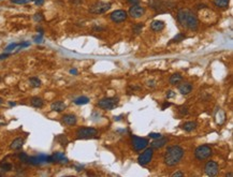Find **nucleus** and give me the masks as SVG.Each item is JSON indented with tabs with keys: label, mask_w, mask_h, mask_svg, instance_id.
Returning a JSON list of instances; mask_svg holds the SVG:
<instances>
[{
	"label": "nucleus",
	"mask_w": 233,
	"mask_h": 177,
	"mask_svg": "<svg viewBox=\"0 0 233 177\" xmlns=\"http://www.w3.org/2000/svg\"><path fill=\"white\" fill-rule=\"evenodd\" d=\"M175 96V93L174 91H172V90H169L168 93H166V98H173Z\"/></svg>",
	"instance_id": "37"
},
{
	"label": "nucleus",
	"mask_w": 233,
	"mask_h": 177,
	"mask_svg": "<svg viewBox=\"0 0 233 177\" xmlns=\"http://www.w3.org/2000/svg\"><path fill=\"white\" fill-rule=\"evenodd\" d=\"M205 7H206V5H205V4H198L197 5V9H201V8H205Z\"/></svg>",
	"instance_id": "44"
},
{
	"label": "nucleus",
	"mask_w": 233,
	"mask_h": 177,
	"mask_svg": "<svg viewBox=\"0 0 233 177\" xmlns=\"http://www.w3.org/2000/svg\"><path fill=\"white\" fill-rule=\"evenodd\" d=\"M127 2L131 5H136V4H139V3H140V0H127Z\"/></svg>",
	"instance_id": "35"
},
{
	"label": "nucleus",
	"mask_w": 233,
	"mask_h": 177,
	"mask_svg": "<svg viewBox=\"0 0 233 177\" xmlns=\"http://www.w3.org/2000/svg\"><path fill=\"white\" fill-rule=\"evenodd\" d=\"M23 145H24V139L17 137V139H15L12 143H11L10 148L12 149V150H18V149H21L22 147H23Z\"/></svg>",
	"instance_id": "17"
},
{
	"label": "nucleus",
	"mask_w": 233,
	"mask_h": 177,
	"mask_svg": "<svg viewBox=\"0 0 233 177\" xmlns=\"http://www.w3.org/2000/svg\"><path fill=\"white\" fill-rule=\"evenodd\" d=\"M9 105H10V106H15L16 103L15 102H9Z\"/></svg>",
	"instance_id": "45"
},
{
	"label": "nucleus",
	"mask_w": 233,
	"mask_h": 177,
	"mask_svg": "<svg viewBox=\"0 0 233 177\" xmlns=\"http://www.w3.org/2000/svg\"><path fill=\"white\" fill-rule=\"evenodd\" d=\"M184 149L181 146H170L168 147V149L164 152L163 156V161L168 167H174L177 163H179V161L183 159L184 157Z\"/></svg>",
	"instance_id": "2"
},
{
	"label": "nucleus",
	"mask_w": 233,
	"mask_h": 177,
	"mask_svg": "<svg viewBox=\"0 0 233 177\" xmlns=\"http://www.w3.org/2000/svg\"><path fill=\"white\" fill-rule=\"evenodd\" d=\"M18 158H19V160H21L22 162H24V163H27V162H28V158H29V157L27 156V154H25V152H21V154L18 155Z\"/></svg>",
	"instance_id": "30"
},
{
	"label": "nucleus",
	"mask_w": 233,
	"mask_h": 177,
	"mask_svg": "<svg viewBox=\"0 0 233 177\" xmlns=\"http://www.w3.org/2000/svg\"><path fill=\"white\" fill-rule=\"evenodd\" d=\"M127 17H128V13L126 12L125 10H116L110 14L111 21H112L113 23H116V24L125 22L126 19H127Z\"/></svg>",
	"instance_id": "8"
},
{
	"label": "nucleus",
	"mask_w": 233,
	"mask_h": 177,
	"mask_svg": "<svg viewBox=\"0 0 233 177\" xmlns=\"http://www.w3.org/2000/svg\"><path fill=\"white\" fill-rule=\"evenodd\" d=\"M230 0H214V4L217 7V8H226L228 7Z\"/></svg>",
	"instance_id": "23"
},
{
	"label": "nucleus",
	"mask_w": 233,
	"mask_h": 177,
	"mask_svg": "<svg viewBox=\"0 0 233 177\" xmlns=\"http://www.w3.org/2000/svg\"><path fill=\"white\" fill-rule=\"evenodd\" d=\"M1 81H2V78H1V76H0V82H1Z\"/></svg>",
	"instance_id": "48"
},
{
	"label": "nucleus",
	"mask_w": 233,
	"mask_h": 177,
	"mask_svg": "<svg viewBox=\"0 0 233 177\" xmlns=\"http://www.w3.org/2000/svg\"><path fill=\"white\" fill-rule=\"evenodd\" d=\"M30 104L33 106V108H43V105H44V101H43V99H41L40 97H32L30 100Z\"/></svg>",
	"instance_id": "18"
},
{
	"label": "nucleus",
	"mask_w": 233,
	"mask_h": 177,
	"mask_svg": "<svg viewBox=\"0 0 233 177\" xmlns=\"http://www.w3.org/2000/svg\"><path fill=\"white\" fill-rule=\"evenodd\" d=\"M33 40L36 43H42L43 42V34H38V36L33 37Z\"/></svg>",
	"instance_id": "32"
},
{
	"label": "nucleus",
	"mask_w": 233,
	"mask_h": 177,
	"mask_svg": "<svg viewBox=\"0 0 233 177\" xmlns=\"http://www.w3.org/2000/svg\"><path fill=\"white\" fill-rule=\"evenodd\" d=\"M169 106H171V103H170V102H164L161 108H162V110H166V108H169Z\"/></svg>",
	"instance_id": "40"
},
{
	"label": "nucleus",
	"mask_w": 233,
	"mask_h": 177,
	"mask_svg": "<svg viewBox=\"0 0 233 177\" xmlns=\"http://www.w3.org/2000/svg\"><path fill=\"white\" fill-rule=\"evenodd\" d=\"M9 56H10V54H9V53H5V54H1V55H0V60H2V59L8 58Z\"/></svg>",
	"instance_id": "39"
},
{
	"label": "nucleus",
	"mask_w": 233,
	"mask_h": 177,
	"mask_svg": "<svg viewBox=\"0 0 233 177\" xmlns=\"http://www.w3.org/2000/svg\"><path fill=\"white\" fill-rule=\"evenodd\" d=\"M153 155H154V149L153 148H147L144 150V152H142L138 158L139 164L141 165H146L148 164L149 162L153 159Z\"/></svg>",
	"instance_id": "9"
},
{
	"label": "nucleus",
	"mask_w": 233,
	"mask_h": 177,
	"mask_svg": "<svg viewBox=\"0 0 233 177\" xmlns=\"http://www.w3.org/2000/svg\"><path fill=\"white\" fill-rule=\"evenodd\" d=\"M164 27H166V24H164V22L163 21H159V19L151 22V29L153 31H155V32H159V31L163 30Z\"/></svg>",
	"instance_id": "14"
},
{
	"label": "nucleus",
	"mask_w": 233,
	"mask_h": 177,
	"mask_svg": "<svg viewBox=\"0 0 233 177\" xmlns=\"http://www.w3.org/2000/svg\"><path fill=\"white\" fill-rule=\"evenodd\" d=\"M111 9V3L109 2H103V1H99L96 2L95 4H92L89 8V12L92 14H102L109 11Z\"/></svg>",
	"instance_id": "6"
},
{
	"label": "nucleus",
	"mask_w": 233,
	"mask_h": 177,
	"mask_svg": "<svg viewBox=\"0 0 233 177\" xmlns=\"http://www.w3.org/2000/svg\"><path fill=\"white\" fill-rule=\"evenodd\" d=\"M198 127V123L196 121H187V122H185L184 125L182 126V128L184 129L186 132H191V131L196 130Z\"/></svg>",
	"instance_id": "19"
},
{
	"label": "nucleus",
	"mask_w": 233,
	"mask_h": 177,
	"mask_svg": "<svg viewBox=\"0 0 233 177\" xmlns=\"http://www.w3.org/2000/svg\"><path fill=\"white\" fill-rule=\"evenodd\" d=\"M31 1L32 0H11V2L14 3V4H27Z\"/></svg>",
	"instance_id": "31"
},
{
	"label": "nucleus",
	"mask_w": 233,
	"mask_h": 177,
	"mask_svg": "<svg viewBox=\"0 0 233 177\" xmlns=\"http://www.w3.org/2000/svg\"><path fill=\"white\" fill-rule=\"evenodd\" d=\"M98 134V130L92 127H82L77 129L76 137L77 139H90Z\"/></svg>",
	"instance_id": "4"
},
{
	"label": "nucleus",
	"mask_w": 233,
	"mask_h": 177,
	"mask_svg": "<svg viewBox=\"0 0 233 177\" xmlns=\"http://www.w3.org/2000/svg\"><path fill=\"white\" fill-rule=\"evenodd\" d=\"M145 13V8L141 7L140 4H136V5H131V8L129 9L128 14L131 16L132 18H140L144 15Z\"/></svg>",
	"instance_id": "11"
},
{
	"label": "nucleus",
	"mask_w": 233,
	"mask_h": 177,
	"mask_svg": "<svg viewBox=\"0 0 233 177\" xmlns=\"http://www.w3.org/2000/svg\"><path fill=\"white\" fill-rule=\"evenodd\" d=\"M2 102H3V101H2V99H1V98H0V105H1V104H2Z\"/></svg>",
	"instance_id": "47"
},
{
	"label": "nucleus",
	"mask_w": 233,
	"mask_h": 177,
	"mask_svg": "<svg viewBox=\"0 0 233 177\" xmlns=\"http://www.w3.org/2000/svg\"><path fill=\"white\" fill-rule=\"evenodd\" d=\"M13 167L11 163H8V162H1L0 163V170H2L3 172H10L12 171Z\"/></svg>",
	"instance_id": "25"
},
{
	"label": "nucleus",
	"mask_w": 233,
	"mask_h": 177,
	"mask_svg": "<svg viewBox=\"0 0 233 177\" xmlns=\"http://www.w3.org/2000/svg\"><path fill=\"white\" fill-rule=\"evenodd\" d=\"M66 108H67V105L62 102V101H55V102L52 103V105H51L52 111L57 112V113H60V112L64 111Z\"/></svg>",
	"instance_id": "15"
},
{
	"label": "nucleus",
	"mask_w": 233,
	"mask_h": 177,
	"mask_svg": "<svg viewBox=\"0 0 233 177\" xmlns=\"http://www.w3.org/2000/svg\"><path fill=\"white\" fill-rule=\"evenodd\" d=\"M61 120L67 126H74L75 123L77 122V118L73 114H66V115L62 116Z\"/></svg>",
	"instance_id": "12"
},
{
	"label": "nucleus",
	"mask_w": 233,
	"mask_h": 177,
	"mask_svg": "<svg viewBox=\"0 0 233 177\" xmlns=\"http://www.w3.org/2000/svg\"><path fill=\"white\" fill-rule=\"evenodd\" d=\"M178 90L182 95L187 96L192 91V85L190 83H184V84H182L178 87Z\"/></svg>",
	"instance_id": "16"
},
{
	"label": "nucleus",
	"mask_w": 233,
	"mask_h": 177,
	"mask_svg": "<svg viewBox=\"0 0 233 177\" xmlns=\"http://www.w3.org/2000/svg\"><path fill=\"white\" fill-rule=\"evenodd\" d=\"M183 81V76L179 73H175V74L171 75V77H170V84L171 85H176L178 84V83H181Z\"/></svg>",
	"instance_id": "21"
},
{
	"label": "nucleus",
	"mask_w": 233,
	"mask_h": 177,
	"mask_svg": "<svg viewBox=\"0 0 233 177\" xmlns=\"http://www.w3.org/2000/svg\"><path fill=\"white\" fill-rule=\"evenodd\" d=\"M144 25L142 23L140 24H136V25L133 26V28H132V32L133 34H139L140 32L142 31V29H143Z\"/></svg>",
	"instance_id": "26"
},
{
	"label": "nucleus",
	"mask_w": 233,
	"mask_h": 177,
	"mask_svg": "<svg viewBox=\"0 0 233 177\" xmlns=\"http://www.w3.org/2000/svg\"><path fill=\"white\" fill-rule=\"evenodd\" d=\"M186 38V36H185L184 34H177L176 36L174 37V38L171 40V43H176V42H181L183 41L184 39Z\"/></svg>",
	"instance_id": "27"
},
{
	"label": "nucleus",
	"mask_w": 233,
	"mask_h": 177,
	"mask_svg": "<svg viewBox=\"0 0 233 177\" xmlns=\"http://www.w3.org/2000/svg\"><path fill=\"white\" fill-rule=\"evenodd\" d=\"M29 84H30L31 87L38 88L41 86V81L39 80L38 77H30V78H29Z\"/></svg>",
	"instance_id": "24"
},
{
	"label": "nucleus",
	"mask_w": 233,
	"mask_h": 177,
	"mask_svg": "<svg viewBox=\"0 0 233 177\" xmlns=\"http://www.w3.org/2000/svg\"><path fill=\"white\" fill-rule=\"evenodd\" d=\"M213 152L208 145H200L196 148L195 150V157L198 160H205L212 156Z\"/></svg>",
	"instance_id": "5"
},
{
	"label": "nucleus",
	"mask_w": 233,
	"mask_h": 177,
	"mask_svg": "<svg viewBox=\"0 0 233 177\" xmlns=\"http://www.w3.org/2000/svg\"><path fill=\"white\" fill-rule=\"evenodd\" d=\"M70 73H71V74H73V75H76L79 72H77L76 69H71V70H70Z\"/></svg>",
	"instance_id": "41"
},
{
	"label": "nucleus",
	"mask_w": 233,
	"mask_h": 177,
	"mask_svg": "<svg viewBox=\"0 0 233 177\" xmlns=\"http://www.w3.org/2000/svg\"><path fill=\"white\" fill-rule=\"evenodd\" d=\"M148 136L151 137V139H154V140H156V139H159V137H161V134L160 133H155V132H151V133L148 134Z\"/></svg>",
	"instance_id": "33"
},
{
	"label": "nucleus",
	"mask_w": 233,
	"mask_h": 177,
	"mask_svg": "<svg viewBox=\"0 0 233 177\" xmlns=\"http://www.w3.org/2000/svg\"><path fill=\"white\" fill-rule=\"evenodd\" d=\"M168 137H163V136H161V137H159V139H156L153 143L151 144V148L153 149H159V148H162V147L166 145V143H168Z\"/></svg>",
	"instance_id": "13"
},
{
	"label": "nucleus",
	"mask_w": 233,
	"mask_h": 177,
	"mask_svg": "<svg viewBox=\"0 0 233 177\" xmlns=\"http://www.w3.org/2000/svg\"><path fill=\"white\" fill-rule=\"evenodd\" d=\"M176 17L178 23L184 27H186V28L190 29L192 31L198 29L199 21H198L197 16L195 15V13L189 9H181L177 12Z\"/></svg>",
	"instance_id": "1"
},
{
	"label": "nucleus",
	"mask_w": 233,
	"mask_h": 177,
	"mask_svg": "<svg viewBox=\"0 0 233 177\" xmlns=\"http://www.w3.org/2000/svg\"><path fill=\"white\" fill-rule=\"evenodd\" d=\"M19 49V43H11V44H9L8 46L5 47L4 51L5 52H11V51H13V49Z\"/></svg>",
	"instance_id": "28"
},
{
	"label": "nucleus",
	"mask_w": 233,
	"mask_h": 177,
	"mask_svg": "<svg viewBox=\"0 0 233 177\" xmlns=\"http://www.w3.org/2000/svg\"><path fill=\"white\" fill-rule=\"evenodd\" d=\"M149 86V87H155V82L154 81H151V82H148V84H147Z\"/></svg>",
	"instance_id": "43"
},
{
	"label": "nucleus",
	"mask_w": 233,
	"mask_h": 177,
	"mask_svg": "<svg viewBox=\"0 0 233 177\" xmlns=\"http://www.w3.org/2000/svg\"><path fill=\"white\" fill-rule=\"evenodd\" d=\"M226 176H227V177H231V176H232V173H228V174H227V175H226Z\"/></svg>",
	"instance_id": "46"
},
{
	"label": "nucleus",
	"mask_w": 233,
	"mask_h": 177,
	"mask_svg": "<svg viewBox=\"0 0 233 177\" xmlns=\"http://www.w3.org/2000/svg\"><path fill=\"white\" fill-rule=\"evenodd\" d=\"M131 143H132V146H133V148H134V150L140 152V150H142V149L147 147V145H148V140L144 139V137H139V136L132 135V137H131Z\"/></svg>",
	"instance_id": "7"
},
{
	"label": "nucleus",
	"mask_w": 233,
	"mask_h": 177,
	"mask_svg": "<svg viewBox=\"0 0 233 177\" xmlns=\"http://www.w3.org/2000/svg\"><path fill=\"white\" fill-rule=\"evenodd\" d=\"M118 102H119V99L116 97L103 98L98 102V106L105 111H112L118 105Z\"/></svg>",
	"instance_id": "3"
},
{
	"label": "nucleus",
	"mask_w": 233,
	"mask_h": 177,
	"mask_svg": "<svg viewBox=\"0 0 233 177\" xmlns=\"http://www.w3.org/2000/svg\"><path fill=\"white\" fill-rule=\"evenodd\" d=\"M172 176H173V177H177V176L183 177V176H184V173H182L181 171H177V172L173 173V174H172Z\"/></svg>",
	"instance_id": "36"
},
{
	"label": "nucleus",
	"mask_w": 233,
	"mask_h": 177,
	"mask_svg": "<svg viewBox=\"0 0 233 177\" xmlns=\"http://www.w3.org/2000/svg\"><path fill=\"white\" fill-rule=\"evenodd\" d=\"M179 114L181 115H186V114L188 113V108H186V106H182V108H179Z\"/></svg>",
	"instance_id": "34"
},
{
	"label": "nucleus",
	"mask_w": 233,
	"mask_h": 177,
	"mask_svg": "<svg viewBox=\"0 0 233 177\" xmlns=\"http://www.w3.org/2000/svg\"><path fill=\"white\" fill-rule=\"evenodd\" d=\"M52 158H53V162H64V163L68 162V159L62 152H55Z\"/></svg>",
	"instance_id": "20"
},
{
	"label": "nucleus",
	"mask_w": 233,
	"mask_h": 177,
	"mask_svg": "<svg viewBox=\"0 0 233 177\" xmlns=\"http://www.w3.org/2000/svg\"><path fill=\"white\" fill-rule=\"evenodd\" d=\"M89 102V98L87 97H79L76 98L74 100V103L76 104V105H84V104H87V103Z\"/></svg>",
	"instance_id": "22"
},
{
	"label": "nucleus",
	"mask_w": 233,
	"mask_h": 177,
	"mask_svg": "<svg viewBox=\"0 0 233 177\" xmlns=\"http://www.w3.org/2000/svg\"><path fill=\"white\" fill-rule=\"evenodd\" d=\"M33 19L36 22H38V23H40V22H42L44 19V15L42 13H36V14L33 15Z\"/></svg>",
	"instance_id": "29"
},
{
	"label": "nucleus",
	"mask_w": 233,
	"mask_h": 177,
	"mask_svg": "<svg viewBox=\"0 0 233 177\" xmlns=\"http://www.w3.org/2000/svg\"><path fill=\"white\" fill-rule=\"evenodd\" d=\"M37 31L39 32V34H43V32H44V30L41 28V27H38V28H37Z\"/></svg>",
	"instance_id": "42"
},
{
	"label": "nucleus",
	"mask_w": 233,
	"mask_h": 177,
	"mask_svg": "<svg viewBox=\"0 0 233 177\" xmlns=\"http://www.w3.org/2000/svg\"><path fill=\"white\" fill-rule=\"evenodd\" d=\"M219 171L218 163L215 161H208L204 167V172L208 176H216Z\"/></svg>",
	"instance_id": "10"
},
{
	"label": "nucleus",
	"mask_w": 233,
	"mask_h": 177,
	"mask_svg": "<svg viewBox=\"0 0 233 177\" xmlns=\"http://www.w3.org/2000/svg\"><path fill=\"white\" fill-rule=\"evenodd\" d=\"M32 1L36 3L37 5H42L44 3V1H45V0H32Z\"/></svg>",
	"instance_id": "38"
}]
</instances>
